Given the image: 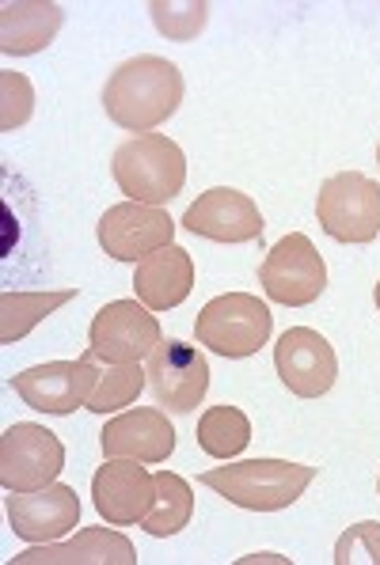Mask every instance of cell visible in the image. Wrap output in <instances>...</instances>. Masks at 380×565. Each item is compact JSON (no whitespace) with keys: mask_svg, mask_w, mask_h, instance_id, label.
Listing matches in <instances>:
<instances>
[{"mask_svg":"<svg viewBox=\"0 0 380 565\" xmlns=\"http://www.w3.org/2000/svg\"><path fill=\"white\" fill-rule=\"evenodd\" d=\"M76 300V289H46V292H4L0 297V342L12 345L28 338L34 327L57 308Z\"/></svg>","mask_w":380,"mask_h":565,"instance_id":"20","label":"cell"},{"mask_svg":"<svg viewBox=\"0 0 380 565\" xmlns=\"http://www.w3.org/2000/svg\"><path fill=\"white\" fill-rule=\"evenodd\" d=\"M319 467L289 463V459H240L202 475V486L221 493L229 505L247 512H282L313 486Z\"/></svg>","mask_w":380,"mask_h":565,"instance_id":"2","label":"cell"},{"mask_svg":"<svg viewBox=\"0 0 380 565\" xmlns=\"http://www.w3.org/2000/svg\"><path fill=\"white\" fill-rule=\"evenodd\" d=\"M316 221L339 243H373L380 236V182L361 171L324 179L316 194Z\"/></svg>","mask_w":380,"mask_h":565,"instance_id":"5","label":"cell"},{"mask_svg":"<svg viewBox=\"0 0 380 565\" xmlns=\"http://www.w3.org/2000/svg\"><path fill=\"white\" fill-rule=\"evenodd\" d=\"M194 440L205 456L213 459H236L240 451L252 445V422L240 406H210L202 417H198Z\"/></svg>","mask_w":380,"mask_h":565,"instance_id":"22","label":"cell"},{"mask_svg":"<svg viewBox=\"0 0 380 565\" xmlns=\"http://www.w3.org/2000/svg\"><path fill=\"white\" fill-rule=\"evenodd\" d=\"M8 524L23 543H57L81 527V498L73 486L50 482L31 493H8Z\"/></svg>","mask_w":380,"mask_h":565,"instance_id":"13","label":"cell"},{"mask_svg":"<svg viewBox=\"0 0 380 565\" xmlns=\"http://www.w3.org/2000/svg\"><path fill=\"white\" fill-rule=\"evenodd\" d=\"M110 175L129 202L168 205L187 182V156L168 134H141L115 149Z\"/></svg>","mask_w":380,"mask_h":565,"instance_id":"3","label":"cell"},{"mask_svg":"<svg viewBox=\"0 0 380 565\" xmlns=\"http://www.w3.org/2000/svg\"><path fill=\"white\" fill-rule=\"evenodd\" d=\"M377 163H380V145H377Z\"/></svg>","mask_w":380,"mask_h":565,"instance_id":"29","label":"cell"},{"mask_svg":"<svg viewBox=\"0 0 380 565\" xmlns=\"http://www.w3.org/2000/svg\"><path fill=\"white\" fill-rule=\"evenodd\" d=\"M183 228L213 243H252L263 236L266 221L244 190L213 186L183 213Z\"/></svg>","mask_w":380,"mask_h":565,"instance_id":"15","label":"cell"},{"mask_svg":"<svg viewBox=\"0 0 380 565\" xmlns=\"http://www.w3.org/2000/svg\"><path fill=\"white\" fill-rule=\"evenodd\" d=\"M149 384V372L137 364H110L107 372H99V384H95L92 398H88V411L92 414H110V411H123V406L134 403L141 395V387Z\"/></svg>","mask_w":380,"mask_h":565,"instance_id":"23","label":"cell"},{"mask_svg":"<svg viewBox=\"0 0 380 565\" xmlns=\"http://www.w3.org/2000/svg\"><path fill=\"white\" fill-rule=\"evenodd\" d=\"M137 551L123 532L84 527L68 543H31V551L15 554L12 565H134Z\"/></svg>","mask_w":380,"mask_h":565,"instance_id":"17","label":"cell"},{"mask_svg":"<svg viewBox=\"0 0 380 565\" xmlns=\"http://www.w3.org/2000/svg\"><path fill=\"white\" fill-rule=\"evenodd\" d=\"M258 285L274 303L285 308H308L324 297L327 289V266L319 258L316 243L305 232H289L266 250L258 266Z\"/></svg>","mask_w":380,"mask_h":565,"instance_id":"6","label":"cell"},{"mask_svg":"<svg viewBox=\"0 0 380 565\" xmlns=\"http://www.w3.org/2000/svg\"><path fill=\"white\" fill-rule=\"evenodd\" d=\"M31 110H34L31 81L23 73H12V68H4V73H0V129H4V134L20 129L23 121L31 118Z\"/></svg>","mask_w":380,"mask_h":565,"instance_id":"26","label":"cell"},{"mask_svg":"<svg viewBox=\"0 0 380 565\" xmlns=\"http://www.w3.org/2000/svg\"><path fill=\"white\" fill-rule=\"evenodd\" d=\"M157 498H152V509L145 512L141 527L152 539H171L179 535L194 516V490L183 475L176 471H157Z\"/></svg>","mask_w":380,"mask_h":565,"instance_id":"21","label":"cell"},{"mask_svg":"<svg viewBox=\"0 0 380 565\" xmlns=\"http://www.w3.org/2000/svg\"><path fill=\"white\" fill-rule=\"evenodd\" d=\"M258 562H278V565H289V558H282V554H247V558H240V565H258Z\"/></svg>","mask_w":380,"mask_h":565,"instance_id":"27","label":"cell"},{"mask_svg":"<svg viewBox=\"0 0 380 565\" xmlns=\"http://www.w3.org/2000/svg\"><path fill=\"white\" fill-rule=\"evenodd\" d=\"M160 342L163 338L157 316L141 300H115L95 311L84 358L107 364H137L141 358H149Z\"/></svg>","mask_w":380,"mask_h":565,"instance_id":"8","label":"cell"},{"mask_svg":"<svg viewBox=\"0 0 380 565\" xmlns=\"http://www.w3.org/2000/svg\"><path fill=\"white\" fill-rule=\"evenodd\" d=\"M335 565H380V524L377 520H361L350 524L335 543Z\"/></svg>","mask_w":380,"mask_h":565,"instance_id":"25","label":"cell"},{"mask_svg":"<svg viewBox=\"0 0 380 565\" xmlns=\"http://www.w3.org/2000/svg\"><path fill=\"white\" fill-rule=\"evenodd\" d=\"M99 384L92 358L81 361H50L23 369L20 376H12V391L39 414H73L76 406H88L92 391Z\"/></svg>","mask_w":380,"mask_h":565,"instance_id":"10","label":"cell"},{"mask_svg":"<svg viewBox=\"0 0 380 565\" xmlns=\"http://www.w3.org/2000/svg\"><path fill=\"white\" fill-rule=\"evenodd\" d=\"M99 445L107 459H141V463H163L176 451V425L157 406H137L103 425Z\"/></svg>","mask_w":380,"mask_h":565,"instance_id":"16","label":"cell"},{"mask_svg":"<svg viewBox=\"0 0 380 565\" xmlns=\"http://www.w3.org/2000/svg\"><path fill=\"white\" fill-rule=\"evenodd\" d=\"M62 23L65 12L54 0H8L0 8V50L8 57H31L57 39Z\"/></svg>","mask_w":380,"mask_h":565,"instance_id":"19","label":"cell"},{"mask_svg":"<svg viewBox=\"0 0 380 565\" xmlns=\"http://www.w3.org/2000/svg\"><path fill=\"white\" fill-rule=\"evenodd\" d=\"M157 498V478L141 459H107L92 478V505L110 527L141 524Z\"/></svg>","mask_w":380,"mask_h":565,"instance_id":"14","label":"cell"},{"mask_svg":"<svg viewBox=\"0 0 380 565\" xmlns=\"http://www.w3.org/2000/svg\"><path fill=\"white\" fill-rule=\"evenodd\" d=\"M274 369L297 398L327 395L339 380V358H335L331 342L313 327L285 330L274 345Z\"/></svg>","mask_w":380,"mask_h":565,"instance_id":"12","label":"cell"},{"mask_svg":"<svg viewBox=\"0 0 380 565\" xmlns=\"http://www.w3.org/2000/svg\"><path fill=\"white\" fill-rule=\"evenodd\" d=\"M271 327L274 316L258 297H252V292H224V297H213L198 311L194 338L205 350L221 353L229 361H240L252 358V353H258L271 342Z\"/></svg>","mask_w":380,"mask_h":565,"instance_id":"4","label":"cell"},{"mask_svg":"<svg viewBox=\"0 0 380 565\" xmlns=\"http://www.w3.org/2000/svg\"><path fill=\"white\" fill-rule=\"evenodd\" d=\"M149 15L157 31L171 42H194L210 20V4L205 0H152Z\"/></svg>","mask_w":380,"mask_h":565,"instance_id":"24","label":"cell"},{"mask_svg":"<svg viewBox=\"0 0 380 565\" xmlns=\"http://www.w3.org/2000/svg\"><path fill=\"white\" fill-rule=\"evenodd\" d=\"M190 289H194V258H190V250L176 247V243H168L157 255L137 263L134 292L149 311L179 308L190 297Z\"/></svg>","mask_w":380,"mask_h":565,"instance_id":"18","label":"cell"},{"mask_svg":"<svg viewBox=\"0 0 380 565\" xmlns=\"http://www.w3.org/2000/svg\"><path fill=\"white\" fill-rule=\"evenodd\" d=\"M65 471V445L57 433L34 422H15L0 437V486L8 493H31L57 482Z\"/></svg>","mask_w":380,"mask_h":565,"instance_id":"7","label":"cell"},{"mask_svg":"<svg viewBox=\"0 0 380 565\" xmlns=\"http://www.w3.org/2000/svg\"><path fill=\"white\" fill-rule=\"evenodd\" d=\"M95 236H99V247L115 263H141V258L157 255L160 247L176 243V221L160 205L123 202V205H110L99 216Z\"/></svg>","mask_w":380,"mask_h":565,"instance_id":"9","label":"cell"},{"mask_svg":"<svg viewBox=\"0 0 380 565\" xmlns=\"http://www.w3.org/2000/svg\"><path fill=\"white\" fill-rule=\"evenodd\" d=\"M179 103H183V73L176 61L157 54H137L123 61L103 88L107 118L137 137L163 126L179 110Z\"/></svg>","mask_w":380,"mask_h":565,"instance_id":"1","label":"cell"},{"mask_svg":"<svg viewBox=\"0 0 380 565\" xmlns=\"http://www.w3.org/2000/svg\"><path fill=\"white\" fill-rule=\"evenodd\" d=\"M149 387L157 406L171 414H190L210 391V364L202 350L179 338H168L149 353Z\"/></svg>","mask_w":380,"mask_h":565,"instance_id":"11","label":"cell"},{"mask_svg":"<svg viewBox=\"0 0 380 565\" xmlns=\"http://www.w3.org/2000/svg\"><path fill=\"white\" fill-rule=\"evenodd\" d=\"M377 493H380V478H377Z\"/></svg>","mask_w":380,"mask_h":565,"instance_id":"30","label":"cell"},{"mask_svg":"<svg viewBox=\"0 0 380 565\" xmlns=\"http://www.w3.org/2000/svg\"><path fill=\"white\" fill-rule=\"evenodd\" d=\"M373 300H377V311H380V281H377V289H373Z\"/></svg>","mask_w":380,"mask_h":565,"instance_id":"28","label":"cell"}]
</instances>
